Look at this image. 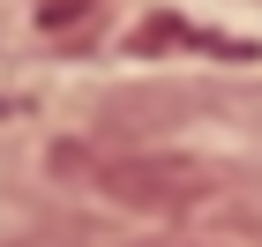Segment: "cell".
<instances>
[{"mask_svg":"<svg viewBox=\"0 0 262 247\" xmlns=\"http://www.w3.org/2000/svg\"><path fill=\"white\" fill-rule=\"evenodd\" d=\"M82 8H90V0H38V23L45 30H60V23H75Z\"/></svg>","mask_w":262,"mask_h":247,"instance_id":"obj_2","label":"cell"},{"mask_svg":"<svg viewBox=\"0 0 262 247\" xmlns=\"http://www.w3.org/2000/svg\"><path fill=\"white\" fill-rule=\"evenodd\" d=\"M105 187L120 203H135V210H180L210 180H202L195 165H180V158H120V165H105Z\"/></svg>","mask_w":262,"mask_h":247,"instance_id":"obj_1","label":"cell"}]
</instances>
